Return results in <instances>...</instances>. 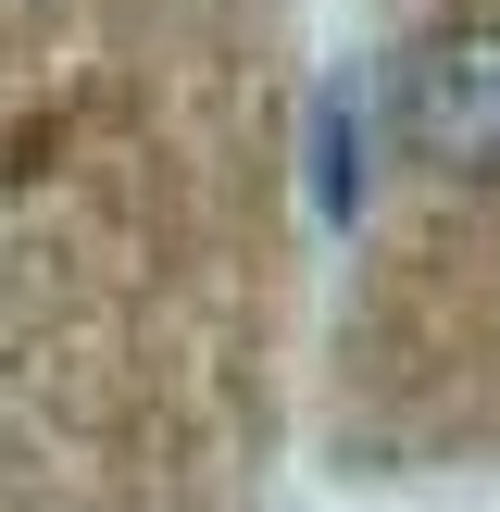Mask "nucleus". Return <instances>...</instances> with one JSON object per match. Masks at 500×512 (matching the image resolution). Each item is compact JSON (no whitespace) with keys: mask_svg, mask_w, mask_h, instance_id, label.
Instances as JSON below:
<instances>
[{"mask_svg":"<svg viewBox=\"0 0 500 512\" xmlns=\"http://www.w3.org/2000/svg\"><path fill=\"white\" fill-rule=\"evenodd\" d=\"M388 138L400 163L450 175V188H500V0L425 13L388 63Z\"/></svg>","mask_w":500,"mask_h":512,"instance_id":"f257e3e1","label":"nucleus"}]
</instances>
